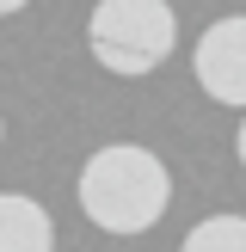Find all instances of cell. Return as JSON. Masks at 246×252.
Masks as SVG:
<instances>
[{"instance_id":"1","label":"cell","mask_w":246,"mask_h":252,"mask_svg":"<svg viewBox=\"0 0 246 252\" xmlns=\"http://www.w3.org/2000/svg\"><path fill=\"white\" fill-rule=\"evenodd\" d=\"M74 197H80L92 228H105V234H148L166 216V203H172V172H166V160L154 148L111 142V148H98L80 166Z\"/></svg>"},{"instance_id":"7","label":"cell","mask_w":246,"mask_h":252,"mask_svg":"<svg viewBox=\"0 0 246 252\" xmlns=\"http://www.w3.org/2000/svg\"><path fill=\"white\" fill-rule=\"evenodd\" d=\"M234 154H240V166H246V117H240V135H234Z\"/></svg>"},{"instance_id":"6","label":"cell","mask_w":246,"mask_h":252,"mask_svg":"<svg viewBox=\"0 0 246 252\" xmlns=\"http://www.w3.org/2000/svg\"><path fill=\"white\" fill-rule=\"evenodd\" d=\"M31 0H0V19H12V12H25Z\"/></svg>"},{"instance_id":"2","label":"cell","mask_w":246,"mask_h":252,"mask_svg":"<svg viewBox=\"0 0 246 252\" xmlns=\"http://www.w3.org/2000/svg\"><path fill=\"white\" fill-rule=\"evenodd\" d=\"M86 43L92 62L117 80H142L179 43V12L172 0H92V19H86Z\"/></svg>"},{"instance_id":"8","label":"cell","mask_w":246,"mask_h":252,"mask_svg":"<svg viewBox=\"0 0 246 252\" xmlns=\"http://www.w3.org/2000/svg\"><path fill=\"white\" fill-rule=\"evenodd\" d=\"M0 142H6V123H0Z\"/></svg>"},{"instance_id":"3","label":"cell","mask_w":246,"mask_h":252,"mask_svg":"<svg viewBox=\"0 0 246 252\" xmlns=\"http://www.w3.org/2000/svg\"><path fill=\"white\" fill-rule=\"evenodd\" d=\"M191 68H197V86H203L215 105L246 111V12H228V19H215L197 37Z\"/></svg>"},{"instance_id":"5","label":"cell","mask_w":246,"mask_h":252,"mask_svg":"<svg viewBox=\"0 0 246 252\" xmlns=\"http://www.w3.org/2000/svg\"><path fill=\"white\" fill-rule=\"evenodd\" d=\"M179 252H246V216H209V221H197Z\"/></svg>"},{"instance_id":"4","label":"cell","mask_w":246,"mask_h":252,"mask_svg":"<svg viewBox=\"0 0 246 252\" xmlns=\"http://www.w3.org/2000/svg\"><path fill=\"white\" fill-rule=\"evenodd\" d=\"M0 252H56V221L37 197L0 191Z\"/></svg>"}]
</instances>
